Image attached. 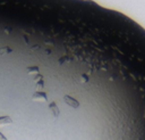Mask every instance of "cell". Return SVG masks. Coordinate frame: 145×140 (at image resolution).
I'll use <instances>...</instances> for the list:
<instances>
[{
    "mask_svg": "<svg viewBox=\"0 0 145 140\" xmlns=\"http://www.w3.org/2000/svg\"><path fill=\"white\" fill-rule=\"evenodd\" d=\"M49 107H50V109H51V112H52V114H53L54 117L59 116L60 111H59V108H58V106H57V104H56V102H51V104L49 105Z\"/></svg>",
    "mask_w": 145,
    "mask_h": 140,
    "instance_id": "obj_3",
    "label": "cell"
},
{
    "mask_svg": "<svg viewBox=\"0 0 145 140\" xmlns=\"http://www.w3.org/2000/svg\"><path fill=\"white\" fill-rule=\"evenodd\" d=\"M0 140H7V138H6V137L2 135L1 132H0Z\"/></svg>",
    "mask_w": 145,
    "mask_h": 140,
    "instance_id": "obj_9",
    "label": "cell"
},
{
    "mask_svg": "<svg viewBox=\"0 0 145 140\" xmlns=\"http://www.w3.org/2000/svg\"><path fill=\"white\" fill-rule=\"evenodd\" d=\"M36 88H39V89L44 88V81L41 80V81H39V82H36Z\"/></svg>",
    "mask_w": 145,
    "mask_h": 140,
    "instance_id": "obj_8",
    "label": "cell"
},
{
    "mask_svg": "<svg viewBox=\"0 0 145 140\" xmlns=\"http://www.w3.org/2000/svg\"><path fill=\"white\" fill-rule=\"evenodd\" d=\"M32 99L34 101H47L48 100V97H47V93H45V92L38 91V92L33 93Z\"/></svg>",
    "mask_w": 145,
    "mask_h": 140,
    "instance_id": "obj_1",
    "label": "cell"
},
{
    "mask_svg": "<svg viewBox=\"0 0 145 140\" xmlns=\"http://www.w3.org/2000/svg\"><path fill=\"white\" fill-rule=\"evenodd\" d=\"M88 80H90V79H88V76L86 75V74H83V75L81 76V82H82V83H86V82H88Z\"/></svg>",
    "mask_w": 145,
    "mask_h": 140,
    "instance_id": "obj_7",
    "label": "cell"
},
{
    "mask_svg": "<svg viewBox=\"0 0 145 140\" xmlns=\"http://www.w3.org/2000/svg\"><path fill=\"white\" fill-rule=\"evenodd\" d=\"M27 74L30 75H33V74H39V67L38 66H30L27 67Z\"/></svg>",
    "mask_w": 145,
    "mask_h": 140,
    "instance_id": "obj_5",
    "label": "cell"
},
{
    "mask_svg": "<svg viewBox=\"0 0 145 140\" xmlns=\"http://www.w3.org/2000/svg\"><path fill=\"white\" fill-rule=\"evenodd\" d=\"M13 51V49L9 48V47H5V48H0V55H5V54H9V52Z\"/></svg>",
    "mask_w": 145,
    "mask_h": 140,
    "instance_id": "obj_6",
    "label": "cell"
},
{
    "mask_svg": "<svg viewBox=\"0 0 145 140\" xmlns=\"http://www.w3.org/2000/svg\"><path fill=\"white\" fill-rule=\"evenodd\" d=\"M13 123L10 116H0V125H5V124H9Z\"/></svg>",
    "mask_w": 145,
    "mask_h": 140,
    "instance_id": "obj_4",
    "label": "cell"
},
{
    "mask_svg": "<svg viewBox=\"0 0 145 140\" xmlns=\"http://www.w3.org/2000/svg\"><path fill=\"white\" fill-rule=\"evenodd\" d=\"M64 101L66 102L67 105H69L70 107H74V108H78L79 107V102L76 100L75 98H72L69 96H64Z\"/></svg>",
    "mask_w": 145,
    "mask_h": 140,
    "instance_id": "obj_2",
    "label": "cell"
}]
</instances>
